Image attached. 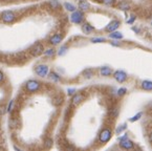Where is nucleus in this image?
<instances>
[{
    "mask_svg": "<svg viewBox=\"0 0 152 151\" xmlns=\"http://www.w3.org/2000/svg\"><path fill=\"white\" fill-rule=\"evenodd\" d=\"M42 87H43L42 82H40L39 80H36V79H31V80L25 82L23 89L27 93H35V92H39L42 89Z\"/></svg>",
    "mask_w": 152,
    "mask_h": 151,
    "instance_id": "obj_1",
    "label": "nucleus"
},
{
    "mask_svg": "<svg viewBox=\"0 0 152 151\" xmlns=\"http://www.w3.org/2000/svg\"><path fill=\"white\" fill-rule=\"evenodd\" d=\"M19 17V14L15 11H3L0 13V20L5 24H12L14 23L17 18Z\"/></svg>",
    "mask_w": 152,
    "mask_h": 151,
    "instance_id": "obj_2",
    "label": "nucleus"
},
{
    "mask_svg": "<svg viewBox=\"0 0 152 151\" xmlns=\"http://www.w3.org/2000/svg\"><path fill=\"white\" fill-rule=\"evenodd\" d=\"M111 136H112L111 129L109 127H104L100 131V133H99V142L102 143V144H106L111 139Z\"/></svg>",
    "mask_w": 152,
    "mask_h": 151,
    "instance_id": "obj_3",
    "label": "nucleus"
},
{
    "mask_svg": "<svg viewBox=\"0 0 152 151\" xmlns=\"http://www.w3.org/2000/svg\"><path fill=\"white\" fill-rule=\"evenodd\" d=\"M85 20V14L84 12H82L81 10L79 11H75L72 12V14L70 15V21L75 24H82Z\"/></svg>",
    "mask_w": 152,
    "mask_h": 151,
    "instance_id": "obj_4",
    "label": "nucleus"
},
{
    "mask_svg": "<svg viewBox=\"0 0 152 151\" xmlns=\"http://www.w3.org/2000/svg\"><path fill=\"white\" fill-rule=\"evenodd\" d=\"M44 53V46H43L42 43L37 42L28 49V54L31 57H39L40 55Z\"/></svg>",
    "mask_w": 152,
    "mask_h": 151,
    "instance_id": "obj_5",
    "label": "nucleus"
},
{
    "mask_svg": "<svg viewBox=\"0 0 152 151\" xmlns=\"http://www.w3.org/2000/svg\"><path fill=\"white\" fill-rule=\"evenodd\" d=\"M48 73H49V68H48V66L45 64H39L35 67V73H36L37 76H39L40 78H45V77H47Z\"/></svg>",
    "mask_w": 152,
    "mask_h": 151,
    "instance_id": "obj_6",
    "label": "nucleus"
},
{
    "mask_svg": "<svg viewBox=\"0 0 152 151\" xmlns=\"http://www.w3.org/2000/svg\"><path fill=\"white\" fill-rule=\"evenodd\" d=\"M63 38H64V35H63L62 33H56V34H54L52 37L49 38L48 43L50 45H54V46L55 45H58L62 42Z\"/></svg>",
    "mask_w": 152,
    "mask_h": 151,
    "instance_id": "obj_7",
    "label": "nucleus"
},
{
    "mask_svg": "<svg viewBox=\"0 0 152 151\" xmlns=\"http://www.w3.org/2000/svg\"><path fill=\"white\" fill-rule=\"evenodd\" d=\"M85 98H86V96L83 92H78V93H76V95H74L72 98V102H70L72 103V106H74V107L78 106L79 104H81V103L84 101Z\"/></svg>",
    "mask_w": 152,
    "mask_h": 151,
    "instance_id": "obj_8",
    "label": "nucleus"
},
{
    "mask_svg": "<svg viewBox=\"0 0 152 151\" xmlns=\"http://www.w3.org/2000/svg\"><path fill=\"white\" fill-rule=\"evenodd\" d=\"M112 76H113L114 80L118 81L119 83H124L126 80H127V78H128L127 73H126L125 71H123V70H116V71H114V73H112Z\"/></svg>",
    "mask_w": 152,
    "mask_h": 151,
    "instance_id": "obj_9",
    "label": "nucleus"
},
{
    "mask_svg": "<svg viewBox=\"0 0 152 151\" xmlns=\"http://www.w3.org/2000/svg\"><path fill=\"white\" fill-rule=\"evenodd\" d=\"M120 147L122 149H126V150H129V149H133L134 148V143L132 142L129 139H123V140H120L119 143Z\"/></svg>",
    "mask_w": 152,
    "mask_h": 151,
    "instance_id": "obj_10",
    "label": "nucleus"
},
{
    "mask_svg": "<svg viewBox=\"0 0 152 151\" xmlns=\"http://www.w3.org/2000/svg\"><path fill=\"white\" fill-rule=\"evenodd\" d=\"M120 25H121V21L120 20H112L111 22H110L109 24L105 27L104 31L107 32V33H111V32H114L119 29Z\"/></svg>",
    "mask_w": 152,
    "mask_h": 151,
    "instance_id": "obj_11",
    "label": "nucleus"
},
{
    "mask_svg": "<svg viewBox=\"0 0 152 151\" xmlns=\"http://www.w3.org/2000/svg\"><path fill=\"white\" fill-rule=\"evenodd\" d=\"M78 7L81 10L82 12H88L90 11V4L88 3L87 0H80L78 3Z\"/></svg>",
    "mask_w": 152,
    "mask_h": 151,
    "instance_id": "obj_12",
    "label": "nucleus"
},
{
    "mask_svg": "<svg viewBox=\"0 0 152 151\" xmlns=\"http://www.w3.org/2000/svg\"><path fill=\"white\" fill-rule=\"evenodd\" d=\"M130 7H131V2L128 0H122L118 4V9L122 10V11H127V10H130Z\"/></svg>",
    "mask_w": 152,
    "mask_h": 151,
    "instance_id": "obj_13",
    "label": "nucleus"
},
{
    "mask_svg": "<svg viewBox=\"0 0 152 151\" xmlns=\"http://www.w3.org/2000/svg\"><path fill=\"white\" fill-rule=\"evenodd\" d=\"M82 32L86 35H90L91 33L94 32V27L92 25H90L89 23H83L82 24Z\"/></svg>",
    "mask_w": 152,
    "mask_h": 151,
    "instance_id": "obj_14",
    "label": "nucleus"
},
{
    "mask_svg": "<svg viewBox=\"0 0 152 151\" xmlns=\"http://www.w3.org/2000/svg\"><path fill=\"white\" fill-rule=\"evenodd\" d=\"M112 73H113V71H112V69L110 68V67L104 66L100 68V75L102 76V77H110Z\"/></svg>",
    "mask_w": 152,
    "mask_h": 151,
    "instance_id": "obj_15",
    "label": "nucleus"
},
{
    "mask_svg": "<svg viewBox=\"0 0 152 151\" xmlns=\"http://www.w3.org/2000/svg\"><path fill=\"white\" fill-rule=\"evenodd\" d=\"M47 77H48L49 80L53 81V82H59V81H61V77L57 73H55V71H50V73H48Z\"/></svg>",
    "mask_w": 152,
    "mask_h": 151,
    "instance_id": "obj_16",
    "label": "nucleus"
},
{
    "mask_svg": "<svg viewBox=\"0 0 152 151\" xmlns=\"http://www.w3.org/2000/svg\"><path fill=\"white\" fill-rule=\"evenodd\" d=\"M10 128L14 129L16 128L17 126H19L20 125V120H19L18 118H14V117H12L11 120H10Z\"/></svg>",
    "mask_w": 152,
    "mask_h": 151,
    "instance_id": "obj_17",
    "label": "nucleus"
},
{
    "mask_svg": "<svg viewBox=\"0 0 152 151\" xmlns=\"http://www.w3.org/2000/svg\"><path fill=\"white\" fill-rule=\"evenodd\" d=\"M141 87L144 90H152V81H143Z\"/></svg>",
    "mask_w": 152,
    "mask_h": 151,
    "instance_id": "obj_18",
    "label": "nucleus"
},
{
    "mask_svg": "<svg viewBox=\"0 0 152 151\" xmlns=\"http://www.w3.org/2000/svg\"><path fill=\"white\" fill-rule=\"evenodd\" d=\"M109 37L112 38V39H122L123 38V34L120 33V32H111L109 34Z\"/></svg>",
    "mask_w": 152,
    "mask_h": 151,
    "instance_id": "obj_19",
    "label": "nucleus"
},
{
    "mask_svg": "<svg viewBox=\"0 0 152 151\" xmlns=\"http://www.w3.org/2000/svg\"><path fill=\"white\" fill-rule=\"evenodd\" d=\"M63 7H64V9L66 10V11H68V12H75L76 11V7H75L74 4H72V3H69V2H65L64 4H63Z\"/></svg>",
    "mask_w": 152,
    "mask_h": 151,
    "instance_id": "obj_20",
    "label": "nucleus"
},
{
    "mask_svg": "<svg viewBox=\"0 0 152 151\" xmlns=\"http://www.w3.org/2000/svg\"><path fill=\"white\" fill-rule=\"evenodd\" d=\"M118 114H119V108H118V107H113V108H111L109 110V117L110 118L115 119L116 117H118Z\"/></svg>",
    "mask_w": 152,
    "mask_h": 151,
    "instance_id": "obj_21",
    "label": "nucleus"
},
{
    "mask_svg": "<svg viewBox=\"0 0 152 151\" xmlns=\"http://www.w3.org/2000/svg\"><path fill=\"white\" fill-rule=\"evenodd\" d=\"M83 76H84L86 79L92 78V76H94V70H92V69H90V68L85 69V70L83 71Z\"/></svg>",
    "mask_w": 152,
    "mask_h": 151,
    "instance_id": "obj_22",
    "label": "nucleus"
},
{
    "mask_svg": "<svg viewBox=\"0 0 152 151\" xmlns=\"http://www.w3.org/2000/svg\"><path fill=\"white\" fill-rule=\"evenodd\" d=\"M48 5L50 7V9H53V10H58L59 7H60V4H59V2L57 0H52V1L48 3Z\"/></svg>",
    "mask_w": 152,
    "mask_h": 151,
    "instance_id": "obj_23",
    "label": "nucleus"
},
{
    "mask_svg": "<svg viewBox=\"0 0 152 151\" xmlns=\"http://www.w3.org/2000/svg\"><path fill=\"white\" fill-rule=\"evenodd\" d=\"M63 101H64V99H63L62 96H57L56 98L54 99V103H55V105H57V106L62 104Z\"/></svg>",
    "mask_w": 152,
    "mask_h": 151,
    "instance_id": "obj_24",
    "label": "nucleus"
},
{
    "mask_svg": "<svg viewBox=\"0 0 152 151\" xmlns=\"http://www.w3.org/2000/svg\"><path fill=\"white\" fill-rule=\"evenodd\" d=\"M45 53V56H47V57H54L55 54H56V51H55L54 48H49L47 49V51H44Z\"/></svg>",
    "mask_w": 152,
    "mask_h": 151,
    "instance_id": "obj_25",
    "label": "nucleus"
},
{
    "mask_svg": "<svg viewBox=\"0 0 152 151\" xmlns=\"http://www.w3.org/2000/svg\"><path fill=\"white\" fill-rule=\"evenodd\" d=\"M101 2L106 5H114V3L116 2V0H101Z\"/></svg>",
    "mask_w": 152,
    "mask_h": 151,
    "instance_id": "obj_26",
    "label": "nucleus"
},
{
    "mask_svg": "<svg viewBox=\"0 0 152 151\" xmlns=\"http://www.w3.org/2000/svg\"><path fill=\"white\" fill-rule=\"evenodd\" d=\"M126 93H127V89L126 88H120L119 90H118V96H120V97H123V96H125Z\"/></svg>",
    "mask_w": 152,
    "mask_h": 151,
    "instance_id": "obj_27",
    "label": "nucleus"
},
{
    "mask_svg": "<svg viewBox=\"0 0 152 151\" xmlns=\"http://www.w3.org/2000/svg\"><path fill=\"white\" fill-rule=\"evenodd\" d=\"M91 42L94 43H101V42H105V39L104 38H94L91 40Z\"/></svg>",
    "mask_w": 152,
    "mask_h": 151,
    "instance_id": "obj_28",
    "label": "nucleus"
},
{
    "mask_svg": "<svg viewBox=\"0 0 152 151\" xmlns=\"http://www.w3.org/2000/svg\"><path fill=\"white\" fill-rule=\"evenodd\" d=\"M141 117H142V112H139V113H137V114H135V116H134L132 119H130L129 121H130V122H134V121L139 120V119L141 118Z\"/></svg>",
    "mask_w": 152,
    "mask_h": 151,
    "instance_id": "obj_29",
    "label": "nucleus"
},
{
    "mask_svg": "<svg viewBox=\"0 0 152 151\" xmlns=\"http://www.w3.org/2000/svg\"><path fill=\"white\" fill-rule=\"evenodd\" d=\"M52 144H53V141L50 140V139H48V140L45 141V145H46L47 148H50V146H52Z\"/></svg>",
    "mask_w": 152,
    "mask_h": 151,
    "instance_id": "obj_30",
    "label": "nucleus"
},
{
    "mask_svg": "<svg viewBox=\"0 0 152 151\" xmlns=\"http://www.w3.org/2000/svg\"><path fill=\"white\" fill-rule=\"evenodd\" d=\"M125 128H126V125H125V124H124V125H122V127H119V128L116 129V133L119 134L120 132H122V131H123Z\"/></svg>",
    "mask_w": 152,
    "mask_h": 151,
    "instance_id": "obj_31",
    "label": "nucleus"
},
{
    "mask_svg": "<svg viewBox=\"0 0 152 151\" xmlns=\"http://www.w3.org/2000/svg\"><path fill=\"white\" fill-rule=\"evenodd\" d=\"M3 80H4V73H3V71L0 69V83H2Z\"/></svg>",
    "mask_w": 152,
    "mask_h": 151,
    "instance_id": "obj_32",
    "label": "nucleus"
},
{
    "mask_svg": "<svg viewBox=\"0 0 152 151\" xmlns=\"http://www.w3.org/2000/svg\"><path fill=\"white\" fill-rule=\"evenodd\" d=\"M75 89H68V95H74Z\"/></svg>",
    "mask_w": 152,
    "mask_h": 151,
    "instance_id": "obj_33",
    "label": "nucleus"
},
{
    "mask_svg": "<svg viewBox=\"0 0 152 151\" xmlns=\"http://www.w3.org/2000/svg\"><path fill=\"white\" fill-rule=\"evenodd\" d=\"M149 141H150V143H152V132L149 134Z\"/></svg>",
    "mask_w": 152,
    "mask_h": 151,
    "instance_id": "obj_34",
    "label": "nucleus"
},
{
    "mask_svg": "<svg viewBox=\"0 0 152 151\" xmlns=\"http://www.w3.org/2000/svg\"><path fill=\"white\" fill-rule=\"evenodd\" d=\"M7 0H0V2H7Z\"/></svg>",
    "mask_w": 152,
    "mask_h": 151,
    "instance_id": "obj_35",
    "label": "nucleus"
}]
</instances>
